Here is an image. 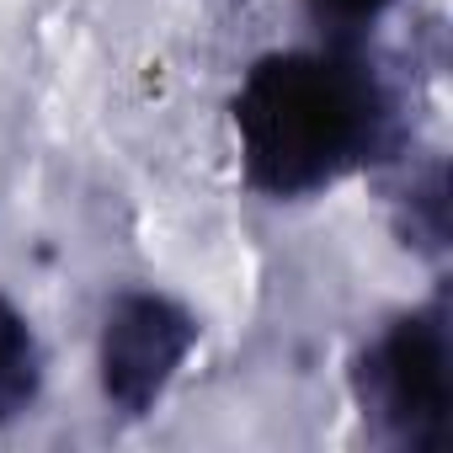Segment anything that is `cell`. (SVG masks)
Masks as SVG:
<instances>
[{
    "instance_id": "6da1fadb",
    "label": "cell",
    "mask_w": 453,
    "mask_h": 453,
    "mask_svg": "<svg viewBox=\"0 0 453 453\" xmlns=\"http://www.w3.org/2000/svg\"><path fill=\"white\" fill-rule=\"evenodd\" d=\"M246 181L262 197H310L347 171L395 155L400 107L357 43L283 49L251 65L235 91Z\"/></svg>"
},
{
    "instance_id": "7a4b0ae2",
    "label": "cell",
    "mask_w": 453,
    "mask_h": 453,
    "mask_svg": "<svg viewBox=\"0 0 453 453\" xmlns=\"http://www.w3.org/2000/svg\"><path fill=\"white\" fill-rule=\"evenodd\" d=\"M352 395L373 432L395 448L432 453L448 437L453 411V336L448 310L426 304L395 315L352 363Z\"/></svg>"
},
{
    "instance_id": "3957f363",
    "label": "cell",
    "mask_w": 453,
    "mask_h": 453,
    "mask_svg": "<svg viewBox=\"0 0 453 453\" xmlns=\"http://www.w3.org/2000/svg\"><path fill=\"white\" fill-rule=\"evenodd\" d=\"M197 347V315L165 294H118L96 336V379L118 416L139 421L160 405L171 379Z\"/></svg>"
},
{
    "instance_id": "277c9868",
    "label": "cell",
    "mask_w": 453,
    "mask_h": 453,
    "mask_svg": "<svg viewBox=\"0 0 453 453\" xmlns=\"http://www.w3.org/2000/svg\"><path fill=\"white\" fill-rule=\"evenodd\" d=\"M43 395V347L33 320L0 294V426L22 421Z\"/></svg>"
},
{
    "instance_id": "5b68a950",
    "label": "cell",
    "mask_w": 453,
    "mask_h": 453,
    "mask_svg": "<svg viewBox=\"0 0 453 453\" xmlns=\"http://www.w3.org/2000/svg\"><path fill=\"white\" fill-rule=\"evenodd\" d=\"M400 235L416 251H442L448 246V171L442 160L426 165V176H411V187L400 192Z\"/></svg>"
},
{
    "instance_id": "8992f818",
    "label": "cell",
    "mask_w": 453,
    "mask_h": 453,
    "mask_svg": "<svg viewBox=\"0 0 453 453\" xmlns=\"http://www.w3.org/2000/svg\"><path fill=\"white\" fill-rule=\"evenodd\" d=\"M310 6V17L331 33V38H342V43H352L357 33H368L395 0H304Z\"/></svg>"
}]
</instances>
